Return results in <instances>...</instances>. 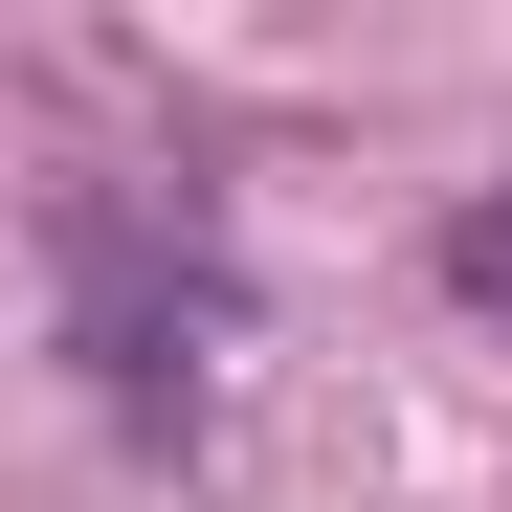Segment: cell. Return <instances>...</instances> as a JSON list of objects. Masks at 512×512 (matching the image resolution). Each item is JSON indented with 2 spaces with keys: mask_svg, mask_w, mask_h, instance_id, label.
<instances>
[{
  "mask_svg": "<svg viewBox=\"0 0 512 512\" xmlns=\"http://www.w3.org/2000/svg\"><path fill=\"white\" fill-rule=\"evenodd\" d=\"M468 268H490V290H512V201H490V223H468Z\"/></svg>",
  "mask_w": 512,
  "mask_h": 512,
  "instance_id": "obj_1",
  "label": "cell"
}]
</instances>
